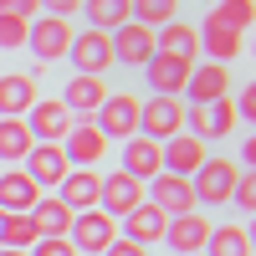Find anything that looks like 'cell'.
<instances>
[{
    "label": "cell",
    "mask_w": 256,
    "mask_h": 256,
    "mask_svg": "<svg viewBox=\"0 0 256 256\" xmlns=\"http://www.w3.org/2000/svg\"><path fill=\"white\" fill-rule=\"evenodd\" d=\"M236 102L230 98H216V102H200V108H184V134L200 138V144H216V138H230L236 134Z\"/></svg>",
    "instance_id": "6da1fadb"
},
{
    "label": "cell",
    "mask_w": 256,
    "mask_h": 256,
    "mask_svg": "<svg viewBox=\"0 0 256 256\" xmlns=\"http://www.w3.org/2000/svg\"><path fill=\"white\" fill-rule=\"evenodd\" d=\"M236 180H241V164L236 159H205L195 174H190V190H195V200L200 205H230V190H236Z\"/></svg>",
    "instance_id": "7a4b0ae2"
},
{
    "label": "cell",
    "mask_w": 256,
    "mask_h": 256,
    "mask_svg": "<svg viewBox=\"0 0 256 256\" xmlns=\"http://www.w3.org/2000/svg\"><path fill=\"white\" fill-rule=\"evenodd\" d=\"M174 134H184V102L180 98H148V102H138V138L169 144Z\"/></svg>",
    "instance_id": "3957f363"
},
{
    "label": "cell",
    "mask_w": 256,
    "mask_h": 256,
    "mask_svg": "<svg viewBox=\"0 0 256 256\" xmlns=\"http://www.w3.org/2000/svg\"><path fill=\"white\" fill-rule=\"evenodd\" d=\"M72 36H77V26H72V20H56V16L31 20V31H26V52L41 62V67H52V62H67Z\"/></svg>",
    "instance_id": "277c9868"
},
{
    "label": "cell",
    "mask_w": 256,
    "mask_h": 256,
    "mask_svg": "<svg viewBox=\"0 0 256 256\" xmlns=\"http://www.w3.org/2000/svg\"><path fill=\"white\" fill-rule=\"evenodd\" d=\"M98 134L108 144H128L138 138V98L134 92H108L98 108Z\"/></svg>",
    "instance_id": "5b68a950"
},
{
    "label": "cell",
    "mask_w": 256,
    "mask_h": 256,
    "mask_svg": "<svg viewBox=\"0 0 256 256\" xmlns=\"http://www.w3.org/2000/svg\"><path fill=\"white\" fill-rule=\"evenodd\" d=\"M67 241H72L77 256H102V251L118 241V220H113V216H102V210H82V216H72Z\"/></svg>",
    "instance_id": "8992f818"
},
{
    "label": "cell",
    "mask_w": 256,
    "mask_h": 256,
    "mask_svg": "<svg viewBox=\"0 0 256 256\" xmlns=\"http://www.w3.org/2000/svg\"><path fill=\"white\" fill-rule=\"evenodd\" d=\"M67 62H72V72L77 77H102L113 67V41H108V31H77L72 36V46H67Z\"/></svg>",
    "instance_id": "52a82bcc"
},
{
    "label": "cell",
    "mask_w": 256,
    "mask_h": 256,
    "mask_svg": "<svg viewBox=\"0 0 256 256\" xmlns=\"http://www.w3.org/2000/svg\"><path fill=\"white\" fill-rule=\"evenodd\" d=\"M144 200L154 205V210H164L169 220H174V216H190V210H200V200H195V190H190V180L164 174V169L144 184Z\"/></svg>",
    "instance_id": "ba28073f"
},
{
    "label": "cell",
    "mask_w": 256,
    "mask_h": 256,
    "mask_svg": "<svg viewBox=\"0 0 256 256\" xmlns=\"http://www.w3.org/2000/svg\"><path fill=\"white\" fill-rule=\"evenodd\" d=\"M20 123H26V134H31L36 144H62V138H67V128H72L77 118L62 108L56 98H36L31 108H26V118H20Z\"/></svg>",
    "instance_id": "9c48e42d"
},
{
    "label": "cell",
    "mask_w": 256,
    "mask_h": 256,
    "mask_svg": "<svg viewBox=\"0 0 256 256\" xmlns=\"http://www.w3.org/2000/svg\"><path fill=\"white\" fill-rule=\"evenodd\" d=\"M216 98H230V67H220V62H195V67H190V82H184V108H200V102H216Z\"/></svg>",
    "instance_id": "30bf717a"
},
{
    "label": "cell",
    "mask_w": 256,
    "mask_h": 256,
    "mask_svg": "<svg viewBox=\"0 0 256 256\" xmlns=\"http://www.w3.org/2000/svg\"><path fill=\"white\" fill-rule=\"evenodd\" d=\"M108 41H113V67H148L154 56V31L138 20H123L118 31H108Z\"/></svg>",
    "instance_id": "8fae6325"
},
{
    "label": "cell",
    "mask_w": 256,
    "mask_h": 256,
    "mask_svg": "<svg viewBox=\"0 0 256 256\" xmlns=\"http://www.w3.org/2000/svg\"><path fill=\"white\" fill-rule=\"evenodd\" d=\"M62 154H67V169H92L102 154H108V138L98 134V123L77 118L67 128V138H62Z\"/></svg>",
    "instance_id": "7c38bea8"
},
{
    "label": "cell",
    "mask_w": 256,
    "mask_h": 256,
    "mask_svg": "<svg viewBox=\"0 0 256 256\" xmlns=\"http://www.w3.org/2000/svg\"><path fill=\"white\" fill-rule=\"evenodd\" d=\"M138 205H144V184H138V180H128L123 169H113V174L98 184V210H102V216L123 220L128 210H138Z\"/></svg>",
    "instance_id": "4fadbf2b"
},
{
    "label": "cell",
    "mask_w": 256,
    "mask_h": 256,
    "mask_svg": "<svg viewBox=\"0 0 256 256\" xmlns=\"http://www.w3.org/2000/svg\"><path fill=\"white\" fill-rule=\"evenodd\" d=\"M20 169L46 195V184H62V174H67V154H62V144H31V154L20 159Z\"/></svg>",
    "instance_id": "5bb4252c"
},
{
    "label": "cell",
    "mask_w": 256,
    "mask_h": 256,
    "mask_svg": "<svg viewBox=\"0 0 256 256\" xmlns=\"http://www.w3.org/2000/svg\"><path fill=\"white\" fill-rule=\"evenodd\" d=\"M205 241H210V220L200 216V210L174 216V220L164 226V246L174 251V256H195V251H205Z\"/></svg>",
    "instance_id": "9a60e30c"
},
{
    "label": "cell",
    "mask_w": 256,
    "mask_h": 256,
    "mask_svg": "<svg viewBox=\"0 0 256 256\" xmlns=\"http://www.w3.org/2000/svg\"><path fill=\"white\" fill-rule=\"evenodd\" d=\"M98 184H102L98 169H67V174H62V184H56V200L67 205L72 216H82V210H98Z\"/></svg>",
    "instance_id": "2e32d148"
},
{
    "label": "cell",
    "mask_w": 256,
    "mask_h": 256,
    "mask_svg": "<svg viewBox=\"0 0 256 256\" xmlns=\"http://www.w3.org/2000/svg\"><path fill=\"white\" fill-rule=\"evenodd\" d=\"M159 154H164V174L190 180V174H195V169L210 159V148H205L200 138H190V134H174L169 144H159Z\"/></svg>",
    "instance_id": "e0dca14e"
},
{
    "label": "cell",
    "mask_w": 256,
    "mask_h": 256,
    "mask_svg": "<svg viewBox=\"0 0 256 256\" xmlns=\"http://www.w3.org/2000/svg\"><path fill=\"white\" fill-rule=\"evenodd\" d=\"M144 77H148V88H154V98H184V82H190V62H180V56H148V67H144Z\"/></svg>",
    "instance_id": "ac0fdd59"
},
{
    "label": "cell",
    "mask_w": 256,
    "mask_h": 256,
    "mask_svg": "<svg viewBox=\"0 0 256 256\" xmlns=\"http://www.w3.org/2000/svg\"><path fill=\"white\" fill-rule=\"evenodd\" d=\"M102 98H108V82H102V77H77V72H72L56 102H62L72 118H77V113L88 118V113H98V108H102Z\"/></svg>",
    "instance_id": "d6986e66"
},
{
    "label": "cell",
    "mask_w": 256,
    "mask_h": 256,
    "mask_svg": "<svg viewBox=\"0 0 256 256\" xmlns=\"http://www.w3.org/2000/svg\"><path fill=\"white\" fill-rule=\"evenodd\" d=\"M26 216H31V226H36V236H41V241H67V230H72V210L62 205L56 195H41V200L26 210Z\"/></svg>",
    "instance_id": "ffe728a7"
},
{
    "label": "cell",
    "mask_w": 256,
    "mask_h": 256,
    "mask_svg": "<svg viewBox=\"0 0 256 256\" xmlns=\"http://www.w3.org/2000/svg\"><path fill=\"white\" fill-rule=\"evenodd\" d=\"M36 102V72H0V118H26Z\"/></svg>",
    "instance_id": "44dd1931"
},
{
    "label": "cell",
    "mask_w": 256,
    "mask_h": 256,
    "mask_svg": "<svg viewBox=\"0 0 256 256\" xmlns=\"http://www.w3.org/2000/svg\"><path fill=\"white\" fill-rule=\"evenodd\" d=\"M154 52L159 56H180V62L195 67L200 62V36H195V26H184V20H169V26L154 31Z\"/></svg>",
    "instance_id": "7402d4cb"
},
{
    "label": "cell",
    "mask_w": 256,
    "mask_h": 256,
    "mask_svg": "<svg viewBox=\"0 0 256 256\" xmlns=\"http://www.w3.org/2000/svg\"><path fill=\"white\" fill-rule=\"evenodd\" d=\"M200 36V52H210V62H220V67H230L241 52H246V31H230V26H216V20H205V26L195 31Z\"/></svg>",
    "instance_id": "603a6c76"
},
{
    "label": "cell",
    "mask_w": 256,
    "mask_h": 256,
    "mask_svg": "<svg viewBox=\"0 0 256 256\" xmlns=\"http://www.w3.org/2000/svg\"><path fill=\"white\" fill-rule=\"evenodd\" d=\"M36 200H41V190L26 180V169H20V164H10L6 174H0V210H6V216H26Z\"/></svg>",
    "instance_id": "cb8c5ba5"
},
{
    "label": "cell",
    "mask_w": 256,
    "mask_h": 256,
    "mask_svg": "<svg viewBox=\"0 0 256 256\" xmlns=\"http://www.w3.org/2000/svg\"><path fill=\"white\" fill-rule=\"evenodd\" d=\"M118 169H123L128 180L148 184V180L164 169V154H159V144H148V138H128V144H123V164H118Z\"/></svg>",
    "instance_id": "d4e9b609"
},
{
    "label": "cell",
    "mask_w": 256,
    "mask_h": 256,
    "mask_svg": "<svg viewBox=\"0 0 256 256\" xmlns=\"http://www.w3.org/2000/svg\"><path fill=\"white\" fill-rule=\"evenodd\" d=\"M123 226H128V236L123 241H134V246H154V241H164V226H169V216H164V210H154V205H138V210H128V216H123Z\"/></svg>",
    "instance_id": "484cf974"
},
{
    "label": "cell",
    "mask_w": 256,
    "mask_h": 256,
    "mask_svg": "<svg viewBox=\"0 0 256 256\" xmlns=\"http://www.w3.org/2000/svg\"><path fill=\"white\" fill-rule=\"evenodd\" d=\"M31 134H26V123H20V118H0V164H20V159H26L31 154Z\"/></svg>",
    "instance_id": "4316f807"
},
{
    "label": "cell",
    "mask_w": 256,
    "mask_h": 256,
    "mask_svg": "<svg viewBox=\"0 0 256 256\" xmlns=\"http://www.w3.org/2000/svg\"><path fill=\"white\" fill-rule=\"evenodd\" d=\"M205 256H251V236H246V226H210Z\"/></svg>",
    "instance_id": "83f0119b"
},
{
    "label": "cell",
    "mask_w": 256,
    "mask_h": 256,
    "mask_svg": "<svg viewBox=\"0 0 256 256\" xmlns=\"http://www.w3.org/2000/svg\"><path fill=\"white\" fill-rule=\"evenodd\" d=\"M174 16H180V0H128V20H138V26H148V31L169 26Z\"/></svg>",
    "instance_id": "f1b7e54d"
},
{
    "label": "cell",
    "mask_w": 256,
    "mask_h": 256,
    "mask_svg": "<svg viewBox=\"0 0 256 256\" xmlns=\"http://www.w3.org/2000/svg\"><path fill=\"white\" fill-rule=\"evenodd\" d=\"M82 10H88L92 31H118L128 20V0H82Z\"/></svg>",
    "instance_id": "f546056e"
},
{
    "label": "cell",
    "mask_w": 256,
    "mask_h": 256,
    "mask_svg": "<svg viewBox=\"0 0 256 256\" xmlns=\"http://www.w3.org/2000/svg\"><path fill=\"white\" fill-rule=\"evenodd\" d=\"M205 20H216V26H230V31H246L256 20V0H220L216 10H210Z\"/></svg>",
    "instance_id": "4dcf8cb0"
},
{
    "label": "cell",
    "mask_w": 256,
    "mask_h": 256,
    "mask_svg": "<svg viewBox=\"0 0 256 256\" xmlns=\"http://www.w3.org/2000/svg\"><path fill=\"white\" fill-rule=\"evenodd\" d=\"M41 236H36V226L31 216H6L0 220V246H10V251H31Z\"/></svg>",
    "instance_id": "1f68e13d"
},
{
    "label": "cell",
    "mask_w": 256,
    "mask_h": 256,
    "mask_svg": "<svg viewBox=\"0 0 256 256\" xmlns=\"http://www.w3.org/2000/svg\"><path fill=\"white\" fill-rule=\"evenodd\" d=\"M26 31H31V20L0 16V52H16V46H26Z\"/></svg>",
    "instance_id": "d6a6232c"
},
{
    "label": "cell",
    "mask_w": 256,
    "mask_h": 256,
    "mask_svg": "<svg viewBox=\"0 0 256 256\" xmlns=\"http://www.w3.org/2000/svg\"><path fill=\"white\" fill-rule=\"evenodd\" d=\"M230 205H241V210H256V169H241L236 190H230Z\"/></svg>",
    "instance_id": "836d02e7"
},
{
    "label": "cell",
    "mask_w": 256,
    "mask_h": 256,
    "mask_svg": "<svg viewBox=\"0 0 256 256\" xmlns=\"http://www.w3.org/2000/svg\"><path fill=\"white\" fill-rule=\"evenodd\" d=\"M36 10H46L56 20H72V16H82V0H36Z\"/></svg>",
    "instance_id": "e575fe53"
},
{
    "label": "cell",
    "mask_w": 256,
    "mask_h": 256,
    "mask_svg": "<svg viewBox=\"0 0 256 256\" xmlns=\"http://www.w3.org/2000/svg\"><path fill=\"white\" fill-rule=\"evenodd\" d=\"M0 16H16V20H36V0H0Z\"/></svg>",
    "instance_id": "d590c367"
},
{
    "label": "cell",
    "mask_w": 256,
    "mask_h": 256,
    "mask_svg": "<svg viewBox=\"0 0 256 256\" xmlns=\"http://www.w3.org/2000/svg\"><path fill=\"white\" fill-rule=\"evenodd\" d=\"M26 256H77V251H72V241H36Z\"/></svg>",
    "instance_id": "8d00e7d4"
},
{
    "label": "cell",
    "mask_w": 256,
    "mask_h": 256,
    "mask_svg": "<svg viewBox=\"0 0 256 256\" xmlns=\"http://www.w3.org/2000/svg\"><path fill=\"white\" fill-rule=\"evenodd\" d=\"M102 256H148V251H144V246H134V241H123V236H118V241H113L108 251H102Z\"/></svg>",
    "instance_id": "74e56055"
},
{
    "label": "cell",
    "mask_w": 256,
    "mask_h": 256,
    "mask_svg": "<svg viewBox=\"0 0 256 256\" xmlns=\"http://www.w3.org/2000/svg\"><path fill=\"white\" fill-rule=\"evenodd\" d=\"M0 256H26V251H10V246H0Z\"/></svg>",
    "instance_id": "f35d334b"
},
{
    "label": "cell",
    "mask_w": 256,
    "mask_h": 256,
    "mask_svg": "<svg viewBox=\"0 0 256 256\" xmlns=\"http://www.w3.org/2000/svg\"><path fill=\"white\" fill-rule=\"evenodd\" d=\"M0 220H6V210H0Z\"/></svg>",
    "instance_id": "ab89813d"
},
{
    "label": "cell",
    "mask_w": 256,
    "mask_h": 256,
    "mask_svg": "<svg viewBox=\"0 0 256 256\" xmlns=\"http://www.w3.org/2000/svg\"><path fill=\"white\" fill-rule=\"evenodd\" d=\"M195 256H205V251H195Z\"/></svg>",
    "instance_id": "60d3db41"
}]
</instances>
